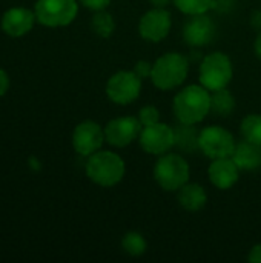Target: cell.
I'll return each instance as SVG.
<instances>
[{"label": "cell", "instance_id": "cell-6", "mask_svg": "<svg viewBox=\"0 0 261 263\" xmlns=\"http://www.w3.org/2000/svg\"><path fill=\"white\" fill-rule=\"evenodd\" d=\"M34 12L38 23L49 28H58L74 22L78 5L75 0H37Z\"/></svg>", "mask_w": 261, "mask_h": 263}, {"label": "cell", "instance_id": "cell-25", "mask_svg": "<svg viewBox=\"0 0 261 263\" xmlns=\"http://www.w3.org/2000/svg\"><path fill=\"white\" fill-rule=\"evenodd\" d=\"M134 72L140 77V79H151L152 74V63L146 62V60H138L134 65Z\"/></svg>", "mask_w": 261, "mask_h": 263}, {"label": "cell", "instance_id": "cell-4", "mask_svg": "<svg viewBox=\"0 0 261 263\" xmlns=\"http://www.w3.org/2000/svg\"><path fill=\"white\" fill-rule=\"evenodd\" d=\"M191 170L185 157L174 153L162 154L154 168V177L158 186L168 193L178 191L189 182Z\"/></svg>", "mask_w": 261, "mask_h": 263}, {"label": "cell", "instance_id": "cell-7", "mask_svg": "<svg viewBox=\"0 0 261 263\" xmlns=\"http://www.w3.org/2000/svg\"><path fill=\"white\" fill-rule=\"evenodd\" d=\"M198 142H200V151L212 160L232 157L237 146L234 136L228 129L218 125L203 128L200 131Z\"/></svg>", "mask_w": 261, "mask_h": 263}, {"label": "cell", "instance_id": "cell-19", "mask_svg": "<svg viewBox=\"0 0 261 263\" xmlns=\"http://www.w3.org/2000/svg\"><path fill=\"white\" fill-rule=\"evenodd\" d=\"M235 108V99L231 94V91H228V88L218 89V91H212L211 94V111H214L218 116H229Z\"/></svg>", "mask_w": 261, "mask_h": 263}, {"label": "cell", "instance_id": "cell-2", "mask_svg": "<svg viewBox=\"0 0 261 263\" xmlns=\"http://www.w3.org/2000/svg\"><path fill=\"white\" fill-rule=\"evenodd\" d=\"M126 166L125 160L112 151H97L88 157L86 176L91 182L111 188L120 183L125 177Z\"/></svg>", "mask_w": 261, "mask_h": 263}, {"label": "cell", "instance_id": "cell-9", "mask_svg": "<svg viewBox=\"0 0 261 263\" xmlns=\"http://www.w3.org/2000/svg\"><path fill=\"white\" fill-rule=\"evenodd\" d=\"M138 140L145 153L154 154V156L166 154L171 151L172 146H175L174 128L162 122H157L149 126H143L138 136Z\"/></svg>", "mask_w": 261, "mask_h": 263}, {"label": "cell", "instance_id": "cell-22", "mask_svg": "<svg viewBox=\"0 0 261 263\" xmlns=\"http://www.w3.org/2000/svg\"><path fill=\"white\" fill-rule=\"evenodd\" d=\"M242 136L245 140L261 145V114H249L242 122Z\"/></svg>", "mask_w": 261, "mask_h": 263}, {"label": "cell", "instance_id": "cell-3", "mask_svg": "<svg viewBox=\"0 0 261 263\" xmlns=\"http://www.w3.org/2000/svg\"><path fill=\"white\" fill-rule=\"evenodd\" d=\"M189 72L188 59L180 52H166L152 63L151 80L155 88L171 91L185 83Z\"/></svg>", "mask_w": 261, "mask_h": 263}, {"label": "cell", "instance_id": "cell-10", "mask_svg": "<svg viewBox=\"0 0 261 263\" xmlns=\"http://www.w3.org/2000/svg\"><path fill=\"white\" fill-rule=\"evenodd\" d=\"M172 26L171 12L166 8H152L146 11L138 22V32L148 42H162L168 37Z\"/></svg>", "mask_w": 261, "mask_h": 263}, {"label": "cell", "instance_id": "cell-17", "mask_svg": "<svg viewBox=\"0 0 261 263\" xmlns=\"http://www.w3.org/2000/svg\"><path fill=\"white\" fill-rule=\"evenodd\" d=\"M208 202V194L205 188L198 183H186L178 190V203L183 210L189 213H197L205 208Z\"/></svg>", "mask_w": 261, "mask_h": 263}, {"label": "cell", "instance_id": "cell-24", "mask_svg": "<svg viewBox=\"0 0 261 263\" xmlns=\"http://www.w3.org/2000/svg\"><path fill=\"white\" fill-rule=\"evenodd\" d=\"M138 120L143 126H149L154 125L157 122H160V112L154 105H146L140 109L138 112Z\"/></svg>", "mask_w": 261, "mask_h": 263}, {"label": "cell", "instance_id": "cell-14", "mask_svg": "<svg viewBox=\"0 0 261 263\" xmlns=\"http://www.w3.org/2000/svg\"><path fill=\"white\" fill-rule=\"evenodd\" d=\"M208 177L215 188L229 190L238 182L240 168L237 166L232 157L215 159L208 168Z\"/></svg>", "mask_w": 261, "mask_h": 263}, {"label": "cell", "instance_id": "cell-23", "mask_svg": "<svg viewBox=\"0 0 261 263\" xmlns=\"http://www.w3.org/2000/svg\"><path fill=\"white\" fill-rule=\"evenodd\" d=\"M215 0H174V5L188 15H197V14H206L212 6Z\"/></svg>", "mask_w": 261, "mask_h": 263}, {"label": "cell", "instance_id": "cell-8", "mask_svg": "<svg viewBox=\"0 0 261 263\" xmlns=\"http://www.w3.org/2000/svg\"><path fill=\"white\" fill-rule=\"evenodd\" d=\"M142 80L134 69L118 71L109 77L106 83V96L111 102L117 105H129L140 97Z\"/></svg>", "mask_w": 261, "mask_h": 263}, {"label": "cell", "instance_id": "cell-27", "mask_svg": "<svg viewBox=\"0 0 261 263\" xmlns=\"http://www.w3.org/2000/svg\"><path fill=\"white\" fill-rule=\"evenodd\" d=\"M8 88H9V77L3 69H0V97L6 94Z\"/></svg>", "mask_w": 261, "mask_h": 263}, {"label": "cell", "instance_id": "cell-29", "mask_svg": "<svg viewBox=\"0 0 261 263\" xmlns=\"http://www.w3.org/2000/svg\"><path fill=\"white\" fill-rule=\"evenodd\" d=\"M155 8H166L171 2H174V0H149Z\"/></svg>", "mask_w": 261, "mask_h": 263}, {"label": "cell", "instance_id": "cell-21", "mask_svg": "<svg viewBox=\"0 0 261 263\" xmlns=\"http://www.w3.org/2000/svg\"><path fill=\"white\" fill-rule=\"evenodd\" d=\"M91 26H92L94 32L98 37L108 39V37L112 35V32L115 29V22H114V18H112V15L109 12L102 9V11H95V15L92 17Z\"/></svg>", "mask_w": 261, "mask_h": 263}, {"label": "cell", "instance_id": "cell-1", "mask_svg": "<svg viewBox=\"0 0 261 263\" xmlns=\"http://www.w3.org/2000/svg\"><path fill=\"white\" fill-rule=\"evenodd\" d=\"M211 111V91L203 85H189L174 97V112L180 123L197 125Z\"/></svg>", "mask_w": 261, "mask_h": 263}, {"label": "cell", "instance_id": "cell-11", "mask_svg": "<svg viewBox=\"0 0 261 263\" xmlns=\"http://www.w3.org/2000/svg\"><path fill=\"white\" fill-rule=\"evenodd\" d=\"M142 128L143 125L140 123L138 117H117L109 120L108 125L105 126V139L109 145L115 148H125L140 136Z\"/></svg>", "mask_w": 261, "mask_h": 263}, {"label": "cell", "instance_id": "cell-30", "mask_svg": "<svg viewBox=\"0 0 261 263\" xmlns=\"http://www.w3.org/2000/svg\"><path fill=\"white\" fill-rule=\"evenodd\" d=\"M254 49H255V54H257V57L261 59V32L257 35V39H255V45H254Z\"/></svg>", "mask_w": 261, "mask_h": 263}, {"label": "cell", "instance_id": "cell-16", "mask_svg": "<svg viewBox=\"0 0 261 263\" xmlns=\"http://www.w3.org/2000/svg\"><path fill=\"white\" fill-rule=\"evenodd\" d=\"M232 159L240 171H255L261 168V145L243 140L237 143Z\"/></svg>", "mask_w": 261, "mask_h": 263}, {"label": "cell", "instance_id": "cell-26", "mask_svg": "<svg viewBox=\"0 0 261 263\" xmlns=\"http://www.w3.org/2000/svg\"><path fill=\"white\" fill-rule=\"evenodd\" d=\"M83 6H86L88 9H92V11H102V9H106L111 3V0H80Z\"/></svg>", "mask_w": 261, "mask_h": 263}, {"label": "cell", "instance_id": "cell-18", "mask_svg": "<svg viewBox=\"0 0 261 263\" xmlns=\"http://www.w3.org/2000/svg\"><path fill=\"white\" fill-rule=\"evenodd\" d=\"M174 134H175V145L185 151V153H195L197 149H200V131L195 128V125H186V123H180L177 128H174Z\"/></svg>", "mask_w": 261, "mask_h": 263}, {"label": "cell", "instance_id": "cell-15", "mask_svg": "<svg viewBox=\"0 0 261 263\" xmlns=\"http://www.w3.org/2000/svg\"><path fill=\"white\" fill-rule=\"evenodd\" d=\"M35 12L26 8H11L2 17V29L11 37H20L29 32L35 22Z\"/></svg>", "mask_w": 261, "mask_h": 263}, {"label": "cell", "instance_id": "cell-28", "mask_svg": "<svg viewBox=\"0 0 261 263\" xmlns=\"http://www.w3.org/2000/svg\"><path fill=\"white\" fill-rule=\"evenodd\" d=\"M248 260L252 263H261V243L260 245H255L251 250V253L248 256Z\"/></svg>", "mask_w": 261, "mask_h": 263}, {"label": "cell", "instance_id": "cell-5", "mask_svg": "<svg viewBox=\"0 0 261 263\" xmlns=\"http://www.w3.org/2000/svg\"><path fill=\"white\" fill-rule=\"evenodd\" d=\"M234 76L231 59L225 52L208 54L200 65V85L208 91H218L228 88Z\"/></svg>", "mask_w": 261, "mask_h": 263}, {"label": "cell", "instance_id": "cell-20", "mask_svg": "<svg viewBox=\"0 0 261 263\" xmlns=\"http://www.w3.org/2000/svg\"><path fill=\"white\" fill-rule=\"evenodd\" d=\"M122 248L126 254L132 256V257H140L146 253L148 250V242L146 239L137 233V231H131L128 234L123 236L122 239Z\"/></svg>", "mask_w": 261, "mask_h": 263}, {"label": "cell", "instance_id": "cell-13", "mask_svg": "<svg viewBox=\"0 0 261 263\" xmlns=\"http://www.w3.org/2000/svg\"><path fill=\"white\" fill-rule=\"evenodd\" d=\"M215 34H217L215 22L208 14L191 15L183 28V37L186 43L195 48L212 43L215 39Z\"/></svg>", "mask_w": 261, "mask_h": 263}, {"label": "cell", "instance_id": "cell-12", "mask_svg": "<svg viewBox=\"0 0 261 263\" xmlns=\"http://www.w3.org/2000/svg\"><path fill=\"white\" fill-rule=\"evenodd\" d=\"M105 140V129L92 120H85L78 123L72 133V146L75 153L85 157L97 153Z\"/></svg>", "mask_w": 261, "mask_h": 263}]
</instances>
